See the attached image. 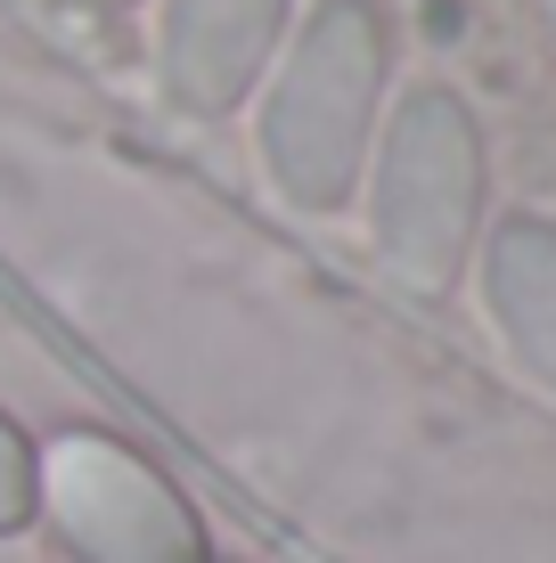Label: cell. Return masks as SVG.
<instances>
[{"mask_svg":"<svg viewBox=\"0 0 556 563\" xmlns=\"http://www.w3.org/2000/svg\"><path fill=\"white\" fill-rule=\"evenodd\" d=\"M393 25L377 0H303L271 74L254 82V155L271 188L303 212L360 197L377 123H385Z\"/></svg>","mask_w":556,"mask_h":563,"instance_id":"1","label":"cell"},{"mask_svg":"<svg viewBox=\"0 0 556 563\" xmlns=\"http://www.w3.org/2000/svg\"><path fill=\"white\" fill-rule=\"evenodd\" d=\"M369 245L410 295H443L483 245V123L450 82H410L385 99L369 147Z\"/></svg>","mask_w":556,"mask_h":563,"instance_id":"2","label":"cell"},{"mask_svg":"<svg viewBox=\"0 0 556 563\" xmlns=\"http://www.w3.org/2000/svg\"><path fill=\"white\" fill-rule=\"evenodd\" d=\"M33 498L90 563H205L197 507L107 433H57L33 465Z\"/></svg>","mask_w":556,"mask_h":563,"instance_id":"3","label":"cell"},{"mask_svg":"<svg viewBox=\"0 0 556 563\" xmlns=\"http://www.w3.org/2000/svg\"><path fill=\"white\" fill-rule=\"evenodd\" d=\"M303 0H156L148 16V57H156V90L197 123H221L254 99L271 74Z\"/></svg>","mask_w":556,"mask_h":563,"instance_id":"4","label":"cell"},{"mask_svg":"<svg viewBox=\"0 0 556 563\" xmlns=\"http://www.w3.org/2000/svg\"><path fill=\"white\" fill-rule=\"evenodd\" d=\"M475 286H483V319L500 327V343L541 384H556V221L508 212L500 229H483Z\"/></svg>","mask_w":556,"mask_h":563,"instance_id":"5","label":"cell"},{"mask_svg":"<svg viewBox=\"0 0 556 563\" xmlns=\"http://www.w3.org/2000/svg\"><path fill=\"white\" fill-rule=\"evenodd\" d=\"M25 515H33V450H25V433L0 417V531H17Z\"/></svg>","mask_w":556,"mask_h":563,"instance_id":"6","label":"cell"},{"mask_svg":"<svg viewBox=\"0 0 556 563\" xmlns=\"http://www.w3.org/2000/svg\"><path fill=\"white\" fill-rule=\"evenodd\" d=\"M83 9H123V0H83Z\"/></svg>","mask_w":556,"mask_h":563,"instance_id":"7","label":"cell"},{"mask_svg":"<svg viewBox=\"0 0 556 563\" xmlns=\"http://www.w3.org/2000/svg\"><path fill=\"white\" fill-rule=\"evenodd\" d=\"M541 16H548V25H556V0H541Z\"/></svg>","mask_w":556,"mask_h":563,"instance_id":"8","label":"cell"}]
</instances>
